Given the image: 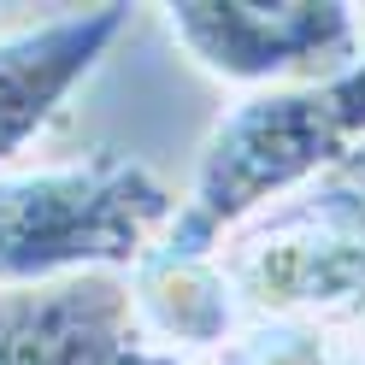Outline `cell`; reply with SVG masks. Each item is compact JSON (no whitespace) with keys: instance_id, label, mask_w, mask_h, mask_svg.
<instances>
[{"instance_id":"obj_9","label":"cell","mask_w":365,"mask_h":365,"mask_svg":"<svg viewBox=\"0 0 365 365\" xmlns=\"http://www.w3.org/2000/svg\"><path fill=\"white\" fill-rule=\"evenodd\" d=\"M294 207H307V212L330 218V224H348V230H365V142L341 159L307 200H294Z\"/></svg>"},{"instance_id":"obj_4","label":"cell","mask_w":365,"mask_h":365,"mask_svg":"<svg viewBox=\"0 0 365 365\" xmlns=\"http://www.w3.org/2000/svg\"><path fill=\"white\" fill-rule=\"evenodd\" d=\"M247 318H307L365 348V230L283 207L218 247Z\"/></svg>"},{"instance_id":"obj_6","label":"cell","mask_w":365,"mask_h":365,"mask_svg":"<svg viewBox=\"0 0 365 365\" xmlns=\"http://www.w3.org/2000/svg\"><path fill=\"white\" fill-rule=\"evenodd\" d=\"M130 324L142 341L189 359H224L254 324L224 254H171L159 247L130 271Z\"/></svg>"},{"instance_id":"obj_3","label":"cell","mask_w":365,"mask_h":365,"mask_svg":"<svg viewBox=\"0 0 365 365\" xmlns=\"http://www.w3.org/2000/svg\"><path fill=\"white\" fill-rule=\"evenodd\" d=\"M177 53L236 95L324 83L365 59V6L341 0H177L159 6Z\"/></svg>"},{"instance_id":"obj_10","label":"cell","mask_w":365,"mask_h":365,"mask_svg":"<svg viewBox=\"0 0 365 365\" xmlns=\"http://www.w3.org/2000/svg\"><path fill=\"white\" fill-rule=\"evenodd\" d=\"M118 365H212V359H189V354H171V348H153V341L130 336V348L118 354Z\"/></svg>"},{"instance_id":"obj_7","label":"cell","mask_w":365,"mask_h":365,"mask_svg":"<svg viewBox=\"0 0 365 365\" xmlns=\"http://www.w3.org/2000/svg\"><path fill=\"white\" fill-rule=\"evenodd\" d=\"M130 336L135 324L124 277L0 294V365H118Z\"/></svg>"},{"instance_id":"obj_5","label":"cell","mask_w":365,"mask_h":365,"mask_svg":"<svg viewBox=\"0 0 365 365\" xmlns=\"http://www.w3.org/2000/svg\"><path fill=\"white\" fill-rule=\"evenodd\" d=\"M130 30V6H65L36 24L0 30V171L59 118V106L101 71Z\"/></svg>"},{"instance_id":"obj_2","label":"cell","mask_w":365,"mask_h":365,"mask_svg":"<svg viewBox=\"0 0 365 365\" xmlns=\"http://www.w3.org/2000/svg\"><path fill=\"white\" fill-rule=\"evenodd\" d=\"M177 189L148 159H18L0 171V294L130 277L165 247Z\"/></svg>"},{"instance_id":"obj_8","label":"cell","mask_w":365,"mask_h":365,"mask_svg":"<svg viewBox=\"0 0 365 365\" xmlns=\"http://www.w3.org/2000/svg\"><path fill=\"white\" fill-rule=\"evenodd\" d=\"M218 365H365V348L307 318H254Z\"/></svg>"},{"instance_id":"obj_1","label":"cell","mask_w":365,"mask_h":365,"mask_svg":"<svg viewBox=\"0 0 365 365\" xmlns=\"http://www.w3.org/2000/svg\"><path fill=\"white\" fill-rule=\"evenodd\" d=\"M365 142V59L324 83L236 95L177 189L171 254H218L259 218L307 200Z\"/></svg>"}]
</instances>
